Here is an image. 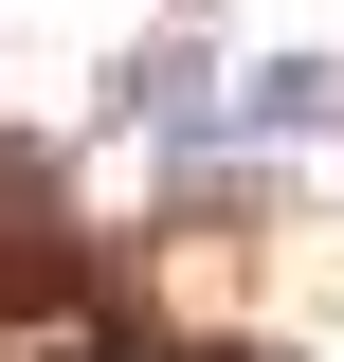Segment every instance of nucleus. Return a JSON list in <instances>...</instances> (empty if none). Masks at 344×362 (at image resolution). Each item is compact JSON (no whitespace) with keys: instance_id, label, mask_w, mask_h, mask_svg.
<instances>
[{"instance_id":"nucleus-1","label":"nucleus","mask_w":344,"mask_h":362,"mask_svg":"<svg viewBox=\"0 0 344 362\" xmlns=\"http://www.w3.org/2000/svg\"><path fill=\"white\" fill-rule=\"evenodd\" d=\"M326 127H344V73L326 54H272V73L217 109V145H326Z\"/></svg>"}]
</instances>
